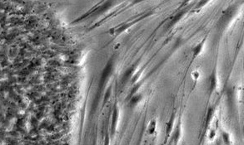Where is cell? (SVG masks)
Masks as SVG:
<instances>
[{
	"mask_svg": "<svg viewBox=\"0 0 244 145\" xmlns=\"http://www.w3.org/2000/svg\"><path fill=\"white\" fill-rule=\"evenodd\" d=\"M132 71H133V68H129L127 71H126L125 74L123 75V78H122V82H125V81H127L130 78Z\"/></svg>",
	"mask_w": 244,
	"mask_h": 145,
	"instance_id": "8",
	"label": "cell"
},
{
	"mask_svg": "<svg viewBox=\"0 0 244 145\" xmlns=\"http://www.w3.org/2000/svg\"><path fill=\"white\" fill-rule=\"evenodd\" d=\"M117 118H118V111H117V107H115L114 110H113V123H112V133L113 134L115 132V129H116V124H117Z\"/></svg>",
	"mask_w": 244,
	"mask_h": 145,
	"instance_id": "3",
	"label": "cell"
},
{
	"mask_svg": "<svg viewBox=\"0 0 244 145\" xmlns=\"http://www.w3.org/2000/svg\"><path fill=\"white\" fill-rule=\"evenodd\" d=\"M222 135H223L224 140L226 141L227 144H229V141H228V139H229V138H228V134H227V133H223V134H222Z\"/></svg>",
	"mask_w": 244,
	"mask_h": 145,
	"instance_id": "13",
	"label": "cell"
},
{
	"mask_svg": "<svg viewBox=\"0 0 244 145\" xmlns=\"http://www.w3.org/2000/svg\"><path fill=\"white\" fill-rule=\"evenodd\" d=\"M183 14H184V12H179V13L177 14V15L172 19V21L170 22V23L168 24L167 28H171L172 26H173V25L176 23V22H178V21L180 20V18L182 17V15H183Z\"/></svg>",
	"mask_w": 244,
	"mask_h": 145,
	"instance_id": "5",
	"label": "cell"
},
{
	"mask_svg": "<svg viewBox=\"0 0 244 145\" xmlns=\"http://www.w3.org/2000/svg\"><path fill=\"white\" fill-rule=\"evenodd\" d=\"M213 112H214V108L213 107H210L209 110H208V111H207V119H206V126H207V125L209 124L210 121H211L212 114H213Z\"/></svg>",
	"mask_w": 244,
	"mask_h": 145,
	"instance_id": "6",
	"label": "cell"
},
{
	"mask_svg": "<svg viewBox=\"0 0 244 145\" xmlns=\"http://www.w3.org/2000/svg\"><path fill=\"white\" fill-rule=\"evenodd\" d=\"M193 78H194V80H197V78L199 77V73L197 72V71H195V72L193 73Z\"/></svg>",
	"mask_w": 244,
	"mask_h": 145,
	"instance_id": "15",
	"label": "cell"
},
{
	"mask_svg": "<svg viewBox=\"0 0 244 145\" xmlns=\"http://www.w3.org/2000/svg\"><path fill=\"white\" fill-rule=\"evenodd\" d=\"M173 120H174V114H172V116L171 117V119H170L169 122L167 124V136H169V134L172 131V125H173Z\"/></svg>",
	"mask_w": 244,
	"mask_h": 145,
	"instance_id": "7",
	"label": "cell"
},
{
	"mask_svg": "<svg viewBox=\"0 0 244 145\" xmlns=\"http://www.w3.org/2000/svg\"><path fill=\"white\" fill-rule=\"evenodd\" d=\"M214 135H215V132H214L213 130H212V131H211V134H210V136H209L210 138H213V137H214Z\"/></svg>",
	"mask_w": 244,
	"mask_h": 145,
	"instance_id": "16",
	"label": "cell"
},
{
	"mask_svg": "<svg viewBox=\"0 0 244 145\" xmlns=\"http://www.w3.org/2000/svg\"><path fill=\"white\" fill-rule=\"evenodd\" d=\"M110 88L108 90V91H107V94H106V96H105V98H104V102H106L107 100H108V98L109 97V95H110Z\"/></svg>",
	"mask_w": 244,
	"mask_h": 145,
	"instance_id": "14",
	"label": "cell"
},
{
	"mask_svg": "<svg viewBox=\"0 0 244 145\" xmlns=\"http://www.w3.org/2000/svg\"><path fill=\"white\" fill-rule=\"evenodd\" d=\"M142 99V95L141 94H138V95H134L133 97H132L131 101H130V104H137L138 101H140V100Z\"/></svg>",
	"mask_w": 244,
	"mask_h": 145,
	"instance_id": "10",
	"label": "cell"
},
{
	"mask_svg": "<svg viewBox=\"0 0 244 145\" xmlns=\"http://www.w3.org/2000/svg\"><path fill=\"white\" fill-rule=\"evenodd\" d=\"M217 75H216V71H214L212 73V75H210V91H213L214 90L216 89L217 87Z\"/></svg>",
	"mask_w": 244,
	"mask_h": 145,
	"instance_id": "2",
	"label": "cell"
},
{
	"mask_svg": "<svg viewBox=\"0 0 244 145\" xmlns=\"http://www.w3.org/2000/svg\"><path fill=\"white\" fill-rule=\"evenodd\" d=\"M155 129H156V121L153 120L150 123V124H149L148 133L149 134H153V133H154V131H155Z\"/></svg>",
	"mask_w": 244,
	"mask_h": 145,
	"instance_id": "9",
	"label": "cell"
},
{
	"mask_svg": "<svg viewBox=\"0 0 244 145\" xmlns=\"http://www.w3.org/2000/svg\"><path fill=\"white\" fill-rule=\"evenodd\" d=\"M140 85H141V84H138V85H136L135 86H134L133 88H132V90H131V93H130V95H133V94L136 93V91H137V90H138V89H139V87H140Z\"/></svg>",
	"mask_w": 244,
	"mask_h": 145,
	"instance_id": "11",
	"label": "cell"
},
{
	"mask_svg": "<svg viewBox=\"0 0 244 145\" xmlns=\"http://www.w3.org/2000/svg\"><path fill=\"white\" fill-rule=\"evenodd\" d=\"M205 40H206V38L203 39V41H202L200 43H198L196 47L193 48V57H196L197 55H199V53L201 52V50L203 49V46L204 42H205Z\"/></svg>",
	"mask_w": 244,
	"mask_h": 145,
	"instance_id": "4",
	"label": "cell"
},
{
	"mask_svg": "<svg viewBox=\"0 0 244 145\" xmlns=\"http://www.w3.org/2000/svg\"><path fill=\"white\" fill-rule=\"evenodd\" d=\"M179 132H180V127H178L177 128V130H176V133H175V135H174V139H175V143L177 144V141L178 140L179 138Z\"/></svg>",
	"mask_w": 244,
	"mask_h": 145,
	"instance_id": "12",
	"label": "cell"
},
{
	"mask_svg": "<svg viewBox=\"0 0 244 145\" xmlns=\"http://www.w3.org/2000/svg\"><path fill=\"white\" fill-rule=\"evenodd\" d=\"M112 69H113V62L110 61L107 66L105 67L103 72V75H102V78H101V85H103V83L105 82V81L107 80V78L108 77V75H110L111 71H112Z\"/></svg>",
	"mask_w": 244,
	"mask_h": 145,
	"instance_id": "1",
	"label": "cell"
}]
</instances>
